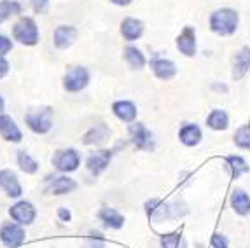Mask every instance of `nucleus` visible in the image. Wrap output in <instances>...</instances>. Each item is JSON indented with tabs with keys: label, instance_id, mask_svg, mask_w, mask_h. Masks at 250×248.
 <instances>
[{
	"label": "nucleus",
	"instance_id": "1",
	"mask_svg": "<svg viewBox=\"0 0 250 248\" xmlns=\"http://www.w3.org/2000/svg\"><path fill=\"white\" fill-rule=\"evenodd\" d=\"M208 30L217 35V37H233L234 33L240 30L242 25V16L240 11L229 5H222V7H215L212 13L208 14Z\"/></svg>",
	"mask_w": 250,
	"mask_h": 248
},
{
	"label": "nucleus",
	"instance_id": "2",
	"mask_svg": "<svg viewBox=\"0 0 250 248\" xmlns=\"http://www.w3.org/2000/svg\"><path fill=\"white\" fill-rule=\"evenodd\" d=\"M11 37L21 47H35L41 44L42 33L39 21L30 14H21L11 25Z\"/></svg>",
	"mask_w": 250,
	"mask_h": 248
},
{
	"label": "nucleus",
	"instance_id": "3",
	"mask_svg": "<svg viewBox=\"0 0 250 248\" xmlns=\"http://www.w3.org/2000/svg\"><path fill=\"white\" fill-rule=\"evenodd\" d=\"M23 123L30 133L37 137H47L54 129V108L51 105H37L23 114Z\"/></svg>",
	"mask_w": 250,
	"mask_h": 248
},
{
	"label": "nucleus",
	"instance_id": "4",
	"mask_svg": "<svg viewBox=\"0 0 250 248\" xmlns=\"http://www.w3.org/2000/svg\"><path fill=\"white\" fill-rule=\"evenodd\" d=\"M49 163L56 173L74 175L84 166V154L77 147H58L51 154Z\"/></svg>",
	"mask_w": 250,
	"mask_h": 248
},
{
	"label": "nucleus",
	"instance_id": "5",
	"mask_svg": "<svg viewBox=\"0 0 250 248\" xmlns=\"http://www.w3.org/2000/svg\"><path fill=\"white\" fill-rule=\"evenodd\" d=\"M91 84V70L89 66L75 63L70 65L62 75V89L68 95H79L86 91Z\"/></svg>",
	"mask_w": 250,
	"mask_h": 248
},
{
	"label": "nucleus",
	"instance_id": "6",
	"mask_svg": "<svg viewBox=\"0 0 250 248\" xmlns=\"http://www.w3.org/2000/svg\"><path fill=\"white\" fill-rule=\"evenodd\" d=\"M126 133H128L129 147L137 152H154L158 149V138L154 131L142 121H135L133 124H129Z\"/></svg>",
	"mask_w": 250,
	"mask_h": 248
},
{
	"label": "nucleus",
	"instance_id": "7",
	"mask_svg": "<svg viewBox=\"0 0 250 248\" xmlns=\"http://www.w3.org/2000/svg\"><path fill=\"white\" fill-rule=\"evenodd\" d=\"M77 187H79V184L72 175L49 171L42 177V192L46 196H51V198H65V196L75 192Z\"/></svg>",
	"mask_w": 250,
	"mask_h": 248
},
{
	"label": "nucleus",
	"instance_id": "8",
	"mask_svg": "<svg viewBox=\"0 0 250 248\" xmlns=\"http://www.w3.org/2000/svg\"><path fill=\"white\" fill-rule=\"evenodd\" d=\"M116 156L112 147H98L91 149L84 156V170L88 171L89 177L98 178L108 170V166L112 165V159Z\"/></svg>",
	"mask_w": 250,
	"mask_h": 248
},
{
	"label": "nucleus",
	"instance_id": "9",
	"mask_svg": "<svg viewBox=\"0 0 250 248\" xmlns=\"http://www.w3.org/2000/svg\"><path fill=\"white\" fill-rule=\"evenodd\" d=\"M7 217H9V220L20 224L23 227H32L39 219V210L34 201H30V199H26V198H21L9 205Z\"/></svg>",
	"mask_w": 250,
	"mask_h": 248
},
{
	"label": "nucleus",
	"instance_id": "10",
	"mask_svg": "<svg viewBox=\"0 0 250 248\" xmlns=\"http://www.w3.org/2000/svg\"><path fill=\"white\" fill-rule=\"evenodd\" d=\"M114 131L105 121H96L89 126L86 131L81 135V144L89 149H98V147H108V144L114 140Z\"/></svg>",
	"mask_w": 250,
	"mask_h": 248
},
{
	"label": "nucleus",
	"instance_id": "11",
	"mask_svg": "<svg viewBox=\"0 0 250 248\" xmlns=\"http://www.w3.org/2000/svg\"><path fill=\"white\" fill-rule=\"evenodd\" d=\"M144 213H146L147 220L156 226L159 224H168L173 219V211H171L170 201H165V199L158 198V196H152V198H147L142 205Z\"/></svg>",
	"mask_w": 250,
	"mask_h": 248
},
{
	"label": "nucleus",
	"instance_id": "12",
	"mask_svg": "<svg viewBox=\"0 0 250 248\" xmlns=\"http://www.w3.org/2000/svg\"><path fill=\"white\" fill-rule=\"evenodd\" d=\"M147 68L150 70V74L154 75L158 81L161 83H170L179 75V66L168 56H163L161 53H154L149 56V65Z\"/></svg>",
	"mask_w": 250,
	"mask_h": 248
},
{
	"label": "nucleus",
	"instance_id": "13",
	"mask_svg": "<svg viewBox=\"0 0 250 248\" xmlns=\"http://www.w3.org/2000/svg\"><path fill=\"white\" fill-rule=\"evenodd\" d=\"M26 227L13 220L0 222V247L2 248H21L26 243Z\"/></svg>",
	"mask_w": 250,
	"mask_h": 248
},
{
	"label": "nucleus",
	"instance_id": "14",
	"mask_svg": "<svg viewBox=\"0 0 250 248\" xmlns=\"http://www.w3.org/2000/svg\"><path fill=\"white\" fill-rule=\"evenodd\" d=\"M0 194L11 201L25 198V187L13 168H0Z\"/></svg>",
	"mask_w": 250,
	"mask_h": 248
},
{
	"label": "nucleus",
	"instance_id": "15",
	"mask_svg": "<svg viewBox=\"0 0 250 248\" xmlns=\"http://www.w3.org/2000/svg\"><path fill=\"white\" fill-rule=\"evenodd\" d=\"M79 39V28L72 23H60L53 28L51 44L56 51H67L74 46Z\"/></svg>",
	"mask_w": 250,
	"mask_h": 248
},
{
	"label": "nucleus",
	"instance_id": "16",
	"mask_svg": "<svg viewBox=\"0 0 250 248\" xmlns=\"http://www.w3.org/2000/svg\"><path fill=\"white\" fill-rule=\"evenodd\" d=\"M175 49L184 58H196L200 46H198V33L192 25H186L175 37Z\"/></svg>",
	"mask_w": 250,
	"mask_h": 248
},
{
	"label": "nucleus",
	"instance_id": "17",
	"mask_svg": "<svg viewBox=\"0 0 250 248\" xmlns=\"http://www.w3.org/2000/svg\"><path fill=\"white\" fill-rule=\"evenodd\" d=\"M203 128L200 124L194 123V121H184L179 124V129H177V140L180 145L188 147V149H194L203 142Z\"/></svg>",
	"mask_w": 250,
	"mask_h": 248
},
{
	"label": "nucleus",
	"instance_id": "18",
	"mask_svg": "<svg viewBox=\"0 0 250 248\" xmlns=\"http://www.w3.org/2000/svg\"><path fill=\"white\" fill-rule=\"evenodd\" d=\"M119 35L125 44H137L146 35V23L135 16L123 18L119 23Z\"/></svg>",
	"mask_w": 250,
	"mask_h": 248
},
{
	"label": "nucleus",
	"instance_id": "19",
	"mask_svg": "<svg viewBox=\"0 0 250 248\" xmlns=\"http://www.w3.org/2000/svg\"><path fill=\"white\" fill-rule=\"evenodd\" d=\"M0 138L11 145H20L25 140V133L20 123L7 112L0 114Z\"/></svg>",
	"mask_w": 250,
	"mask_h": 248
},
{
	"label": "nucleus",
	"instance_id": "20",
	"mask_svg": "<svg viewBox=\"0 0 250 248\" xmlns=\"http://www.w3.org/2000/svg\"><path fill=\"white\" fill-rule=\"evenodd\" d=\"M96 220L100 222L105 231H121L126 226V217L117 208L108 207V205H102L96 210Z\"/></svg>",
	"mask_w": 250,
	"mask_h": 248
},
{
	"label": "nucleus",
	"instance_id": "21",
	"mask_svg": "<svg viewBox=\"0 0 250 248\" xmlns=\"http://www.w3.org/2000/svg\"><path fill=\"white\" fill-rule=\"evenodd\" d=\"M121 58L131 72H142L149 65V56L137 44H126L121 51Z\"/></svg>",
	"mask_w": 250,
	"mask_h": 248
},
{
	"label": "nucleus",
	"instance_id": "22",
	"mask_svg": "<svg viewBox=\"0 0 250 248\" xmlns=\"http://www.w3.org/2000/svg\"><path fill=\"white\" fill-rule=\"evenodd\" d=\"M110 112H112V116L119 123L126 124V126L138 121V105L135 103L133 100H128V98L114 100L112 105H110Z\"/></svg>",
	"mask_w": 250,
	"mask_h": 248
},
{
	"label": "nucleus",
	"instance_id": "23",
	"mask_svg": "<svg viewBox=\"0 0 250 248\" xmlns=\"http://www.w3.org/2000/svg\"><path fill=\"white\" fill-rule=\"evenodd\" d=\"M228 205H229L231 211L236 217H242V219L250 217V194L249 190H245L243 187L231 189L229 198H228Z\"/></svg>",
	"mask_w": 250,
	"mask_h": 248
},
{
	"label": "nucleus",
	"instance_id": "24",
	"mask_svg": "<svg viewBox=\"0 0 250 248\" xmlns=\"http://www.w3.org/2000/svg\"><path fill=\"white\" fill-rule=\"evenodd\" d=\"M250 72V46H242L234 51L231 58V77L233 81H242Z\"/></svg>",
	"mask_w": 250,
	"mask_h": 248
},
{
	"label": "nucleus",
	"instance_id": "25",
	"mask_svg": "<svg viewBox=\"0 0 250 248\" xmlns=\"http://www.w3.org/2000/svg\"><path fill=\"white\" fill-rule=\"evenodd\" d=\"M222 170L228 173L231 180H238L243 175L250 173V165L242 154H229L222 159Z\"/></svg>",
	"mask_w": 250,
	"mask_h": 248
},
{
	"label": "nucleus",
	"instance_id": "26",
	"mask_svg": "<svg viewBox=\"0 0 250 248\" xmlns=\"http://www.w3.org/2000/svg\"><path fill=\"white\" fill-rule=\"evenodd\" d=\"M231 126V116L226 108L215 107L207 114L205 117V128L213 133H224Z\"/></svg>",
	"mask_w": 250,
	"mask_h": 248
},
{
	"label": "nucleus",
	"instance_id": "27",
	"mask_svg": "<svg viewBox=\"0 0 250 248\" xmlns=\"http://www.w3.org/2000/svg\"><path fill=\"white\" fill-rule=\"evenodd\" d=\"M16 166L18 170L21 173L30 175V177H34L41 171V163L35 156H32V152H28L26 149H18L16 150Z\"/></svg>",
	"mask_w": 250,
	"mask_h": 248
},
{
	"label": "nucleus",
	"instance_id": "28",
	"mask_svg": "<svg viewBox=\"0 0 250 248\" xmlns=\"http://www.w3.org/2000/svg\"><path fill=\"white\" fill-rule=\"evenodd\" d=\"M25 4L21 0H0V26L14 21L25 13Z\"/></svg>",
	"mask_w": 250,
	"mask_h": 248
},
{
	"label": "nucleus",
	"instance_id": "29",
	"mask_svg": "<svg viewBox=\"0 0 250 248\" xmlns=\"http://www.w3.org/2000/svg\"><path fill=\"white\" fill-rule=\"evenodd\" d=\"M159 248H189L188 240L182 231H168L161 232L158 238Z\"/></svg>",
	"mask_w": 250,
	"mask_h": 248
},
{
	"label": "nucleus",
	"instance_id": "30",
	"mask_svg": "<svg viewBox=\"0 0 250 248\" xmlns=\"http://www.w3.org/2000/svg\"><path fill=\"white\" fill-rule=\"evenodd\" d=\"M233 145L238 150H250V123L242 124L234 129Z\"/></svg>",
	"mask_w": 250,
	"mask_h": 248
},
{
	"label": "nucleus",
	"instance_id": "31",
	"mask_svg": "<svg viewBox=\"0 0 250 248\" xmlns=\"http://www.w3.org/2000/svg\"><path fill=\"white\" fill-rule=\"evenodd\" d=\"M81 248H107V236L100 229H89L84 236Z\"/></svg>",
	"mask_w": 250,
	"mask_h": 248
},
{
	"label": "nucleus",
	"instance_id": "32",
	"mask_svg": "<svg viewBox=\"0 0 250 248\" xmlns=\"http://www.w3.org/2000/svg\"><path fill=\"white\" fill-rule=\"evenodd\" d=\"M171 205V211H173V219H184V217H188L191 213V208H189L188 201L182 198V196H177L170 201Z\"/></svg>",
	"mask_w": 250,
	"mask_h": 248
},
{
	"label": "nucleus",
	"instance_id": "33",
	"mask_svg": "<svg viewBox=\"0 0 250 248\" xmlns=\"http://www.w3.org/2000/svg\"><path fill=\"white\" fill-rule=\"evenodd\" d=\"M21 2L34 14H46L51 5V0H21Z\"/></svg>",
	"mask_w": 250,
	"mask_h": 248
},
{
	"label": "nucleus",
	"instance_id": "34",
	"mask_svg": "<svg viewBox=\"0 0 250 248\" xmlns=\"http://www.w3.org/2000/svg\"><path fill=\"white\" fill-rule=\"evenodd\" d=\"M14 41L11 37V33L0 32V56H9L14 49Z\"/></svg>",
	"mask_w": 250,
	"mask_h": 248
},
{
	"label": "nucleus",
	"instance_id": "35",
	"mask_svg": "<svg viewBox=\"0 0 250 248\" xmlns=\"http://www.w3.org/2000/svg\"><path fill=\"white\" fill-rule=\"evenodd\" d=\"M210 248H231V241L224 232L217 231L210 236Z\"/></svg>",
	"mask_w": 250,
	"mask_h": 248
},
{
	"label": "nucleus",
	"instance_id": "36",
	"mask_svg": "<svg viewBox=\"0 0 250 248\" xmlns=\"http://www.w3.org/2000/svg\"><path fill=\"white\" fill-rule=\"evenodd\" d=\"M56 219L62 224H70L74 220V213H72V210L68 207H63L62 205V207L56 208Z\"/></svg>",
	"mask_w": 250,
	"mask_h": 248
},
{
	"label": "nucleus",
	"instance_id": "37",
	"mask_svg": "<svg viewBox=\"0 0 250 248\" xmlns=\"http://www.w3.org/2000/svg\"><path fill=\"white\" fill-rule=\"evenodd\" d=\"M208 89L212 93H215V95H228L229 93V86L226 83H221V81H213V83H210Z\"/></svg>",
	"mask_w": 250,
	"mask_h": 248
},
{
	"label": "nucleus",
	"instance_id": "38",
	"mask_svg": "<svg viewBox=\"0 0 250 248\" xmlns=\"http://www.w3.org/2000/svg\"><path fill=\"white\" fill-rule=\"evenodd\" d=\"M9 74H11V62L7 56H0V81H4Z\"/></svg>",
	"mask_w": 250,
	"mask_h": 248
},
{
	"label": "nucleus",
	"instance_id": "39",
	"mask_svg": "<svg viewBox=\"0 0 250 248\" xmlns=\"http://www.w3.org/2000/svg\"><path fill=\"white\" fill-rule=\"evenodd\" d=\"M192 178H194V175L191 173V171H180L179 173V187H188L192 184Z\"/></svg>",
	"mask_w": 250,
	"mask_h": 248
},
{
	"label": "nucleus",
	"instance_id": "40",
	"mask_svg": "<svg viewBox=\"0 0 250 248\" xmlns=\"http://www.w3.org/2000/svg\"><path fill=\"white\" fill-rule=\"evenodd\" d=\"M133 2H135V0H108V4H112L114 7H121V9L129 7Z\"/></svg>",
	"mask_w": 250,
	"mask_h": 248
},
{
	"label": "nucleus",
	"instance_id": "41",
	"mask_svg": "<svg viewBox=\"0 0 250 248\" xmlns=\"http://www.w3.org/2000/svg\"><path fill=\"white\" fill-rule=\"evenodd\" d=\"M5 112V98L0 95V114H4Z\"/></svg>",
	"mask_w": 250,
	"mask_h": 248
},
{
	"label": "nucleus",
	"instance_id": "42",
	"mask_svg": "<svg viewBox=\"0 0 250 248\" xmlns=\"http://www.w3.org/2000/svg\"><path fill=\"white\" fill-rule=\"evenodd\" d=\"M192 248H207V245L205 243H194L192 245Z\"/></svg>",
	"mask_w": 250,
	"mask_h": 248
}]
</instances>
